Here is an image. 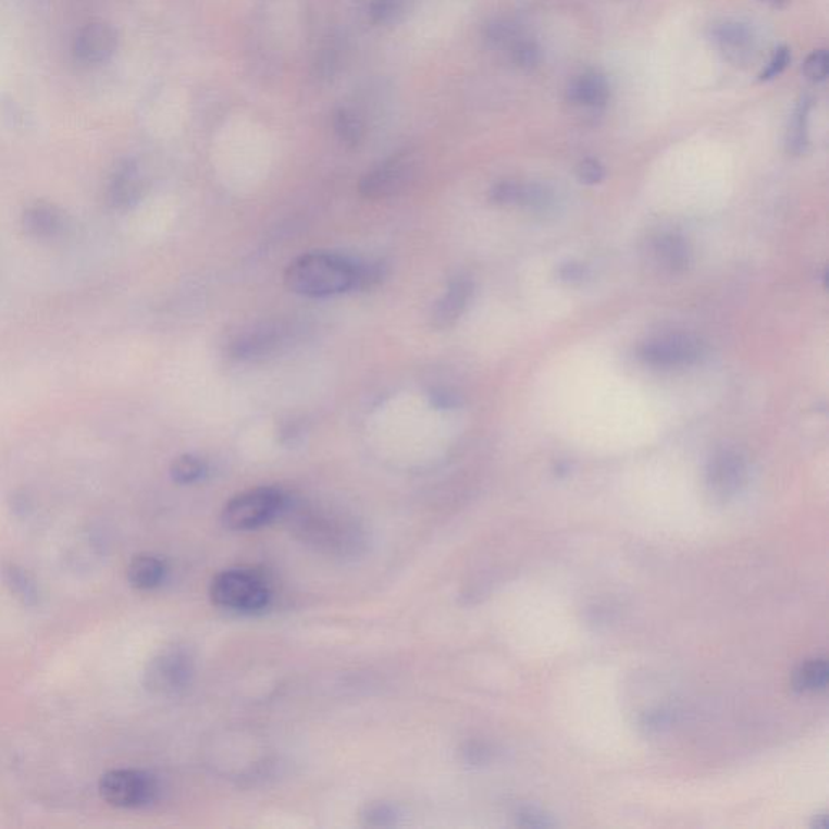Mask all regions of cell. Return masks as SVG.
Instances as JSON below:
<instances>
[{"instance_id":"1","label":"cell","mask_w":829,"mask_h":829,"mask_svg":"<svg viewBox=\"0 0 829 829\" xmlns=\"http://www.w3.org/2000/svg\"><path fill=\"white\" fill-rule=\"evenodd\" d=\"M285 287L301 297L324 298L355 290L357 261L313 251L295 258L284 274Z\"/></svg>"},{"instance_id":"2","label":"cell","mask_w":829,"mask_h":829,"mask_svg":"<svg viewBox=\"0 0 829 829\" xmlns=\"http://www.w3.org/2000/svg\"><path fill=\"white\" fill-rule=\"evenodd\" d=\"M209 596L218 608L237 615H257L270 606L273 590L258 570L234 567L212 577Z\"/></svg>"},{"instance_id":"3","label":"cell","mask_w":829,"mask_h":829,"mask_svg":"<svg viewBox=\"0 0 829 829\" xmlns=\"http://www.w3.org/2000/svg\"><path fill=\"white\" fill-rule=\"evenodd\" d=\"M285 507L287 497L277 487H253L232 497L222 509L221 520L225 529L251 532L273 522Z\"/></svg>"},{"instance_id":"4","label":"cell","mask_w":829,"mask_h":829,"mask_svg":"<svg viewBox=\"0 0 829 829\" xmlns=\"http://www.w3.org/2000/svg\"><path fill=\"white\" fill-rule=\"evenodd\" d=\"M101 797L112 807L141 808L158 797L159 784L154 776L141 769H111L99 781Z\"/></svg>"},{"instance_id":"5","label":"cell","mask_w":829,"mask_h":829,"mask_svg":"<svg viewBox=\"0 0 829 829\" xmlns=\"http://www.w3.org/2000/svg\"><path fill=\"white\" fill-rule=\"evenodd\" d=\"M418 172V156L413 151L397 152L371 169L360 182V194L368 200H384L406 190Z\"/></svg>"},{"instance_id":"6","label":"cell","mask_w":829,"mask_h":829,"mask_svg":"<svg viewBox=\"0 0 829 829\" xmlns=\"http://www.w3.org/2000/svg\"><path fill=\"white\" fill-rule=\"evenodd\" d=\"M194 656L185 646H168L149 661L145 671L146 689L159 695L184 691L194 678Z\"/></svg>"},{"instance_id":"7","label":"cell","mask_w":829,"mask_h":829,"mask_svg":"<svg viewBox=\"0 0 829 829\" xmlns=\"http://www.w3.org/2000/svg\"><path fill=\"white\" fill-rule=\"evenodd\" d=\"M640 358L653 367H689L705 355V344L692 334H665L653 337L640 347Z\"/></svg>"},{"instance_id":"8","label":"cell","mask_w":829,"mask_h":829,"mask_svg":"<svg viewBox=\"0 0 829 829\" xmlns=\"http://www.w3.org/2000/svg\"><path fill=\"white\" fill-rule=\"evenodd\" d=\"M119 35L114 26L96 20L78 29L73 39V54L82 64L96 65L109 61L117 51Z\"/></svg>"},{"instance_id":"9","label":"cell","mask_w":829,"mask_h":829,"mask_svg":"<svg viewBox=\"0 0 829 829\" xmlns=\"http://www.w3.org/2000/svg\"><path fill=\"white\" fill-rule=\"evenodd\" d=\"M745 479H747V463L738 450H718L709 460L706 483L713 496L729 499L744 486Z\"/></svg>"},{"instance_id":"10","label":"cell","mask_w":829,"mask_h":829,"mask_svg":"<svg viewBox=\"0 0 829 829\" xmlns=\"http://www.w3.org/2000/svg\"><path fill=\"white\" fill-rule=\"evenodd\" d=\"M709 38L734 65L747 64L755 52L754 29L739 20H722L712 26Z\"/></svg>"},{"instance_id":"11","label":"cell","mask_w":829,"mask_h":829,"mask_svg":"<svg viewBox=\"0 0 829 829\" xmlns=\"http://www.w3.org/2000/svg\"><path fill=\"white\" fill-rule=\"evenodd\" d=\"M473 295V284L469 277L453 279L447 285L446 294L434 305L431 313V326L436 330H449L466 313L470 298Z\"/></svg>"},{"instance_id":"12","label":"cell","mask_w":829,"mask_h":829,"mask_svg":"<svg viewBox=\"0 0 829 829\" xmlns=\"http://www.w3.org/2000/svg\"><path fill=\"white\" fill-rule=\"evenodd\" d=\"M609 99V85L602 73L583 72L576 76L567 89V101L585 112H596L603 109Z\"/></svg>"},{"instance_id":"13","label":"cell","mask_w":829,"mask_h":829,"mask_svg":"<svg viewBox=\"0 0 829 829\" xmlns=\"http://www.w3.org/2000/svg\"><path fill=\"white\" fill-rule=\"evenodd\" d=\"M653 258L663 271L669 274H682L689 270L692 263L691 248L688 242L679 234L658 235L653 240Z\"/></svg>"},{"instance_id":"14","label":"cell","mask_w":829,"mask_h":829,"mask_svg":"<svg viewBox=\"0 0 829 829\" xmlns=\"http://www.w3.org/2000/svg\"><path fill=\"white\" fill-rule=\"evenodd\" d=\"M282 339H284V331L279 326L268 324V326L257 327V330L248 331V333L238 336L232 343V354L242 360L264 357V355H270L271 351L276 350L281 346Z\"/></svg>"},{"instance_id":"15","label":"cell","mask_w":829,"mask_h":829,"mask_svg":"<svg viewBox=\"0 0 829 829\" xmlns=\"http://www.w3.org/2000/svg\"><path fill=\"white\" fill-rule=\"evenodd\" d=\"M143 194V177L137 162H122L112 177L109 200L115 208H131Z\"/></svg>"},{"instance_id":"16","label":"cell","mask_w":829,"mask_h":829,"mask_svg":"<svg viewBox=\"0 0 829 829\" xmlns=\"http://www.w3.org/2000/svg\"><path fill=\"white\" fill-rule=\"evenodd\" d=\"M168 572V562L161 556L149 553L139 554L128 566V582L134 589L149 592L165 582Z\"/></svg>"},{"instance_id":"17","label":"cell","mask_w":829,"mask_h":829,"mask_svg":"<svg viewBox=\"0 0 829 829\" xmlns=\"http://www.w3.org/2000/svg\"><path fill=\"white\" fill-rule=\"evenodd\" d=\"M23 225L26 232L38 238H52L64 228V218L51 205L36 203L26 209L23 214Z\"/></svg>"},{"instance_id":"18","label":"cell","mask_w":829,"mask_h":829,"mask_svg":"<svg viewBox=\"0 0 829 829\" xmlns=\"http://www.w3.org/2000/svg\"><path fill=\"white\" fill-rule=\"evenodd\" d=\"M0 577H2L3 585L10 590L12 595H15L23 605L35 606L39 599L38 586H36L35 580L32 579L28 572L18 564L3 562L0 566Z\"/></svg>"},{"instance_id":"19","label":"cell","mask_w":829,"mask_h":829,"mask_svg":"<svg viewBox=\"0 0 829 829\" xmlns=\"http://www.w3.org/2000/svg\"><path fill=\"white\" fill-rule=\"evenodd\" d=\"M812 101L802 98L792 115L788 131V151L794 156L804 154L808 146V114H811Z\"/></svg>"},{"instance_id":"20","label":"cell","mask_w":829,"mask_h":829,"mask_svg":"<svg viewBox=\"0 0 829 829\" xmlns=\"http://www.w3.org/2000/svg\"><path fill=\"white\" fill-rule=\"evenodd\" d=\"M517 207L525 208L535 214H549L556 209V195L543 184H520Z\"/></svg>"},{"instance_id":"21","label":"cell","mask_w":829,"mask_h":829,"mask_svg":"<svg viewBox=\"0 0 829 829\" xmlns=\"http://www.w3.org/2000/svg\"><path fill=\"white\" fill-rule=\"evenodd\" d=\"M828 665L825 659H814L799 668L794 676V688L799 692L824 691L828 684Z\"/></svg>"},{"instance_id":"22","label":"cell","mask_w":829,"mask_h":829,"mask_svg":"<svg viewBox=\"0 0 829 829\" xmlns=\"http://www.w3.org/2000/svg\"><path fill=\"white\" fill-rule=\"evenodd\" d=\"M208 466L200 457L185 454L177 457L171 466V477L175 483L191 484L200 482L207 477Z\"/></svg>"},{"instance_id":"23","label":"cell","mask_w":829,"mask_h":829,"mask_svg":"<svg viewBox=\"0 0 829 829\" xmlns=\"http://www.w3.org/2000/svg\"><path fill=\"white\" fill-rule=\"evenodd\" d=\"M334 127H336L337 137L348 148H357L363 139V122L355 112L347 111V109H341L337 112L336 119H334Z\"/></svg>"},{"instance_id":"24","label":"cell","mask_w":829,"mask_h":829,"mask_svg":"<svg viewBox=\"0 0 829 829\" xmlns=\"http://www.w3.org/2000/svg\"><path fill=\"white\" fill-rule=\"evenodd\" d=\"M409 0H364V13L374 25H387L403 15Z\"/></svg>"},{"instance_id":"25","label":"cell","mask_w":829,"mask_h":829,"mask_svg":"<svg viewBox=\"0 0 829 829\" xmlns=\"http://www.w3.org/2000/svg\"><path fill=\"white\" fill-rule=\"evenodd\" d=\"M507 54H509L512 64L522 70L539 67L540 62H542V51H540L539 45L527 35L519 42H516Z\"/></svg>"},{"instance_id":"26","label":"cell","mask_w":829,"mask_h":829,"mask_svg":"<svg viewBox=\"0 0 829 829\" xmlns=\"http://www.w3.org/2000/svg\"><path fill=\"white\" fill-rule=\"evenodd\" d=\"M386 276V268L383 263H357V284L355 290H371L378 287Z\"/></svg>"},{"instance_id":"27","label":"cell","mask_w":829,"mask_h":829,"mask_svg":"<svg viewBox=\"0 0 829 829\" xmlns=\"http://www.w3.org/2000/svg\"><path fill=\"white\" fill-rule=\"evenodd\" d=\"M397 817L399 815H397L396 807L384 804V802L368 805L363 814V820L368 827H391V825H396Z\"/></svg>"},{"instance_id":"28","label":"cell","mask_w":829,"mask_h":829,"mask_svg":"<svg viewBox=\"0 0 829 829\" xmlns=\"http://www.w3.org/2000/svg\"><path fill=\"white\" fill-rule=\"evenodd\" d=\"M828 67V52L825 49H820V51H815L814 54L808 55L804 64V73L812 82L820 83L827 79Z\"/></svg>"},{"instance_id":"29","label":"cell","mask_w":829,"mask_h":829,"mask_svg":"<svg viewBox=\"0 0 829 829\" xmlns=\"http://www.w3.org/2000/svg\"><path fill=\"white\" fill-rule=\"evenodd\" d=\"M519 182L504 181L491 188L490 198L496 205H516L519 200Z\"/></svg>"},{"instance_id":"30","label":"cell","mask_w":829,"mask_h":829,"mask_svg":"<svg viewBox=\"0 0 829 829\" xmlns=\"http://www.w3.org/2000/svg\"><path fill=\"white\" fill-rule=\"evenodd\" d=\"M605 175V168H603L602 162L596 161V159H585V161L580 162L579 168H577V177H579V181L585 185L602 184Z\"/></svg>"},{"instance_id":"31","label":"cell","mask_w":829,"mask_h":829,"mask_svg":"<svg viewBox=\"0 0 829 829\" xmlns=\"http://www.w3.org/2000/svg\"><path fill=\"white\" fill-rule=\"evenodd\" d=\"M789 64H791V51H789L788 48H779L778 51L775 52V55H772L769 64L763 70L760 75L762 82H768V79L781 75V73L788 69Z\"/></svg>"},{"instance_id":"32","label":"cell","mask_w":829,"mask_h":829,"mask_svg":"<svg viewBox=\"0 0 829 829\" xmlns=\"http://www.w3.org/2000/svg\"><path fill=\"white\" fill-rule=\"evenodd\" d=\"M557 276H559L564 284H582L586 276H589V270H586L585 264L573 263L572 261V263L562 264V267L559 268Z\"/></svg>"},{"instance_id":"33","label":"cell","mask_w":829,"mask_h":829,"mask_svg":"<svg viewBox=\"0 0 829 829\" xmlns=\"http://www.w3.org/2000/svg\"><path fill=\"white\" fill-rule=\"evenodd\" d=\"M520 821H522V825H525V827H549L545 815L539 814V812L535 811L523 812V814L520 815Z\"/></svg>"},{"instance_id":"34","label":"cell","mask_w":829,"mask_h":829,"mask_svg":"<svg viewBox=\"0 0 829 829\" xmlns=\"http://www.w3.org/2000/svg\"><path fill=\"white\" fill-rule=\"evenodd\" d=\"M762 2L772 7V9H785L791 3V0H762Z\"/></svg>"}]
</instances>
